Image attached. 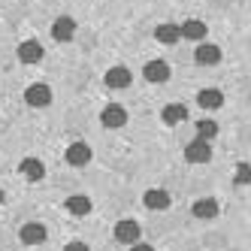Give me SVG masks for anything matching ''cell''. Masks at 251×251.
Returning <instances> with one entry per match:
<instances>
[{"label": "cell", "instance_id": "cell-2", "mask_svg": "<svg viewBox=\"0 0 251 251\" xmlns=\"http://www.w3.org/2000/svg\"><path fill=\"white\" fill-rule=\"evenodd\" d=\"M25 103L33 106V109H46V106L51 103V88L37 82V85H27V91H25Z\"/></svg>", "mask_w": 251, "mask_h": 251}, {"label": "cell", "instance_id": "cell-16", "mask_svg": "<svg viewBox=\"0 0 251 251\" xmlns=\"http://www.w3.org/2000/svg\"><path fill=\"white\" fill-rule=\"evenodd\" d=\"M215 215H218V200H212V197H203V200H197V203H194V218L212 221Z\"/></svg>", "mask_w": 251, "mask_h": 251}, {"label": "cell", "instance_id": "cell-15", "mask_svg": "<svg viewBox=\"0 0 251 251\" xmlns=\"http://www.w3.org/2000/svg\"><path fill=\"white\" fill-rule=\"evenodd\" d=\"M197 103L203 106V109H221L224 106V94L218 88H203L200 94H197Z\"/></svg>", "mask_w": 251, "mask_h": 251}, {"label": "cell", "instance_id": "cell-20", "mask_svg": "<svg viewBox=\"0 0 251 251\" xmlns=\"http://www.w3.org/2000/svg\"><path fill=\"white\" fill-rule=\"evenodd\" d=\"M197 136H200V139H215V136H218V124H215L212 118L197 121Z\"/></svg>", "mask_w": 251, "mask_h": 251}, {"label": "cell", "instance_id": "cell-17", "mask_svg": "<svg viewBox=\"0 0 251 251\" xmlns=\"http://www.w3.org/2000/svg\"><path fill=\"white\" fill-rule=\"evenodd\" d=\"M106 85H109V88H127L130 85V70L127 67H112V70H106Z\"/></svg>", "mask_w": 251, "mask_h": 251}, {"label": "cell", "instance_id": "cell-21", "mask_svg": "<svg viewBox=\"0 0 251 251\" xmlns=\"http://www.w3.org/2000/svg\"><path fill=\"white\" fill-rule=\"evenodd\" d=\"M233 178H236L239 185H251V164H239V167H236V176H233Z\"/></svg>", "mask_w": 251, "mask_h": 251}, {"label": "cell", "instance_id": "cell-8", "mask_svg": "<svg viewBox=\"0 0 251 251\" xmlns=\"http://www.w3.org/2000/svg\"><path fill=\"white\" fill-rule=\"evenodd\" d=\"M142 76H146L151 85H160L170 79V64L167 61H149L146 67H142Z\"/></svg>", "mask_w": 251, "mask_h": 251}, {"label": "cell", "instance_id": "cell-3", "mask_svg": "<svg viewBox=\"0 0 251 251\" xmlns=\"http://www.w3.org/2000/svg\"><path fill=\"white\" fill-rule=\"evenodd\" d=\"M100 124H103V127H109V130H118V127H124V124H127V112H124L118 103H109V106L100 112Z\"/></svg>", "mask_w": 251, "mask_h": 251}, {"label": "cell", "instance_id": "cell-22", "mask_svg": "<svg viewBox=\"0 0 251 251\" xmlns=\"http://www.w3.org/2000/svg\"><path fill=\"white\" fill-rule=\"evenodd\" d=\"M64 251H91L85 242H70V245H64Z\"/></svg>", "mask_w": 251, "mask_h": 251}, {"label": "cell", "instance_id": "cell-23", "mask_svg": "<svg viewBox=\"0 0 251 251\" xmlns=\"http://www.w3.org/2000/svg\"><path fill=\"white\" fill-rule=\"evenodd\" d=\"M130 251H154V248H151V245H146V242H136Z\"/></svg>", "mask_w": 251, "mask_h": 251}, {"label": "cell", "instance_id": "cell-4", "mask_svg": "<svg viewBox=\"0 0 251 251\" xmlns=\"http://www.w3.org/2000/svg\"><path fill=\"white\" fill-rule=\"evenodd\" d=\"M115 242H121V245H136L139 242V224L130 221V218L118 221L115 224Z\"/></svg>", "mask_w": 251, "mask_h": 251}, {"label": "cell", "instance_id": "cell-14", "mask_svg": "<svg viewBox=\"0 0 251 251\" xmlns=\"http://www.w3.org/2000/svg\"><path fill=\"white\" fill-rule=\"evenodd\" d=\"M154 40H157V43H164V46H176L178 40H182V33H178V25H170V22L157 25V27H154Z\"/></svg>", "mask_w": 251, "mask_h": 251}, {"label": "cell", "instance_id": "cell-12", "mask_svg": "<svg viewBox=\"0 0 251 251\" xmlns=\"http://www.w3.org/2000/svg\"><path fill=\"white\" fill-rule=\"evenodd\" d=\"M19 170H22V176L27 178V182H40V178L46 176V164L40 157H25Z\"/></svg>", "mask_w": 251, "mask_h": 251}, {"label": "cell", "instance_id": "cell-5", "mask_svg": "<svg viewBox=\"0 0 251 251\" xmlns=\"http://www.w3.org/2000/svg\"><path fill=\"white\" fill-rule=\"evenodd\" d=\"M64 157H67L70 167H85L88 160H91V146H88V142H73V146L64 151Z\"/></svg>", "mask_w": 251, "mask_h": 251}, {"label": "cell", "instance_id": "cell-7", "mask_svg": "<svg viewBox=\"0 0 251 251\" xmlns=\"http://www.w3.org/2000/svg\"><path fill=\"white\" fill-rule=\"evenodd\" d=\"M15 55H19L22 64H40L46 51H43V46H40L37 40H25V43L19 46V51H15Z\"/></svg>", "mask_w": 251, "mask_h": 251}, {"label": "cell", "instance_id": "cell-6", "mask_svg": "<svg viewBox=\"0 0 251 251\" xmlns=\"http://www.w3.org/2000/svg\"><path fill=\"white\" fill-rule=\"evenodd\" d=\"M51 37H55L58 43H70L76 37V22L70 19V15H61V19H55V25H51Z\"/></svg>", "mask_w": 251, "mask_h": 251}, {"label": "cell", "instance_id": "cell-13", "mask_svg": "<svg viewBox=\"0 0 251 251\" xmlns=\"http://www.w3.org/2000/svg\"><path fill=\"white\" fill-rule=\"evenodd\" d=\"M160 118H164V124H170V127H176V124L188 121V109H185V103H170V106H164Z\"/></svg>", "mask_w": 251, "mask_h": 251}, {"label": "cell", "instance_id": "cell-10", "mask_svg": "<svg viewBox=\"0 0 251 251\" xmlns=\"http://www.w3.org/2000/svg\"><path fill=\"white\" fill-rule=\"evenodd\" d=\"M194 61L200 64V67H212V64H218V61H221V49L215 46V43H203V46H197Z\"/></svg>", "mask_w": 251, "mask_h": 251}, {"label": "cell", "instance_id": "cell-9", "mask_svg": "<svg viewBox=\"0 0 251 251\" xmlns=\"http://www.w3.org/2000/svg\"><path fill=\"white\" fill-rule=\"evenodd\" d=\"M19 236H22L25 245H40V242H46L49 233H46V227H43L40 221H27V224H22V233H19Z\"/></svg>", "mask_w": 251, "mask_h": 251}, {"label": "cell", "instance_id": "cell-1", "mask_svg": "<svg viewBox=\"0 0 251 251\" xmlns=\"http://www.w3.org/2000/svg\"><path fill=\"white\" fill-rule=\"evenodd\" d=\"M209 157H212L209 139L197 136L194 142H188V146H185V160H188V164H209Z\"/></svg>", "mask_w": 251, "mask_h": 251}, {"label": "cell", "instance_id": "cell-19", "mask_svg": "<svg viewBox=\"0 0 251 251\" xmlns=\"http://www.w3.org/2000/svg\"><path fill=\"white\" fill-rule=\"evenodd\" d=\"M67 212H70V215H76V218H82V215L91 212V200H88L85 194H73V197L67 200Z\"/></svg>", "mask_w": 251, "mask_h": 251}, {"label": "cell", "instance_id": "cell-18", "mask_svg": "<svg viewBox=\"0 0 251 251\" xmlns=\"http://www.w3.org/2000/svg\"><path fill=\"white\" fill-rule=\"evenodd\" d=\"M206 30H209V27H206L200 19H188L182 27H178V33H182L185 40H203V37H206Z\"/></svg>", "mask_w": 251, "mask_h": 251}, {"label": "cell", "instance_id": "cell-11", "mask_svg": "<svg viewBox=\"0 0 251 251\" xmlns=\"http://www.w3.org/2000/svg\"><path fill=\"white\" fill-rule=\"evenodd\" d=\"M142 203H146V209L157 212V209H170V194L160 191V188H149L146 194H142Z\"/></svg>", "mask_w": 251, "mask_h": 251}, {"label": "cell", "instance_id": "cell-24", "mask_svg": "<svg viewBox=\"0 0 251 251\" xmlns=\"http://www.w3.org/2000/svg\"><path fill=\"white\" fill-rule=\"evenodd\" d=\"M6 200V194H3V188H0V203H3Z\"/></svg>", "mask_w": 251, "mask_h": 251}]
</instances>
